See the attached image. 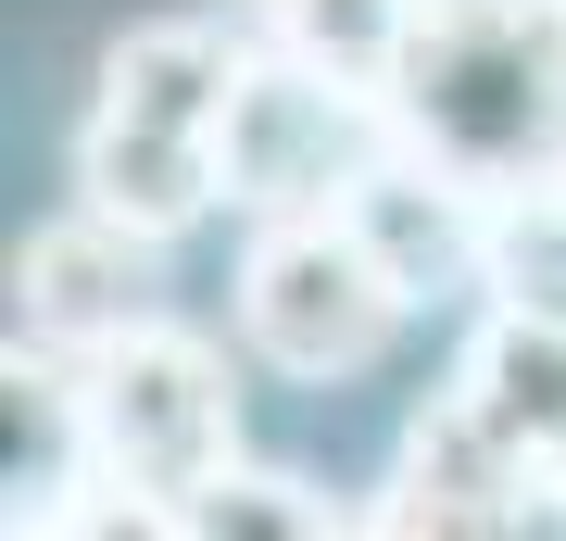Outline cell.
<instances>
[{"label": "cell", "instance_id": "6da1fadb", "mask_svg": "<svg viewBox=\"0 0 566 541\" xmlns=\"http://www.w3.org/2000/svg\"><path fill=\"white\" fill-rule=\"evenodd\" d=\"M13 378H39V365H13ZM39 391L63 403V441H76L63 479L88 491L51 529H177V503L214 466H240V353L189 315L114 327L102 353L51 365Z\"/></svg>", "mask_w": 566, "mask_h": 541}, {"label": "cell", "instance_id": "7a4b0ae2", "mask_svg": "<svg viewBox=\"0 0 566 541\" xmlns=\"http://www.w3.org/2000/svg\"><path fill=\"white\" fill-rule=\"evenodd\" d=\"M390 126L479 189L566 177V0H416Z\"/></svg>", "mask_w": 566, "mask_h": 541}, {"label": "cell", "instance_id": "3957f363", "mask_svg": "<svg viewBox=\"0 0 566 541\" xmlns=\"http://www.w3.org/2000/svg\"><path fill=\"white\" fill-rule=\"evenodd\" d=\"M428 302L378 264L353 215H264L240 240V278H227V327L264 378H303V391H353L403 353V327Z\"/></svg>", "mask_w": 566, "mask_h": 541}, {"label": "cell", "instance_id": "277c9868", "mask_svg": "<svg viewBox=\"0 0 566 541\" xmlns=\"http://www.w3.org/2000/svg\"><path fill=\"white\" fill-rule=\"evenodd\" d=\"M390 139H403V126H390V89L327 76V63H303V51H264L252 39L240 101H227V126H214L227 215L240 227H264V215H340Z\"/></svg>", "mask_w": 566, "mask_h": 541}, {"label": "cell", "instance_id": "5b68a950", "mask_svg": "<svg viewBox=\"0 0 566 541\" xmlns=\"http://www.w3.org/2000/svg\"><path fill=\"white\" fill-rule=\"evenodd\" d=\"M139 315H164V240H139V227L63 201L39 240L13 252V365H39V378L76 365V353H102Z\"/></svg>", "mask_w": 566, "mask_h": 541}, {"label": "cell", "instance_id": "8992f818", "mask_svg": "<svg viewBox=\"0 0 566 541\" xmlns=\"http://www.w3.org/2000/svg\"><path fill=\"white\" fill-rule=\"evenodd\" d=\"M554 517V466L516 454L465 391H428L390 441V479L365 503V529H528Z\"/></svg>", "mask_w": 566, "mask_h": 541}, {"label": "cell", "instance_id": "52a82bcc", "mask_svg": "<svg viewBox=\"0 0 566 541\" xmlns=\"http://www.w3.org/2000/svg\"><path fill=\"white\" fill-rule=\"evenodd\" d=\"M340 215L378 240V264H390L416 302H479V290H491V189H479V177H453L441 152L390 139L378 164H365V189L340 201Z\"/></svg>", "mask_w": 566, "mask_h": 541}, {"label": "cell", "instance_id": "ba28073f", "mask_svg": "<svg viewBox=\"0 0 566 541\" xmlns=\"http://www.w3.org/2000/svg\"><path fill=\"white\" fill-rule=\"evenodd\" d=\"M76 201L177 252L189 227L227 215V152H214V126H164V114L88 101V126H76Z\"/></svg>", "mask_w": 566, "mask_h": 541}, {"label": "cell", "instance_id": "9c48e42d", "mask_svg": "<svg viewBox=\"0 0 566 541\" xmlns=\"http://www.w3.org/2000/svg\"><path fill=\"white\" fill-rule=\"evenodd\" d=\"M453 391L479 403L516 454L566 466V315H542V302H479V327H465V353H453Z\"/></svg>", "mask_w": 566, "mask_h": 541}, {"label": "cell", "instance_id": "30bf717a", "mask_svg": "<svg viewBox=\"0 0 566 541\" xmlns=\"http://www.w3.org/2000/svg\"><path fill=\"white\" fill-rule=\"evenodd\" d=\"M227 25H240V39H264V51H303V63H327V76L390 89L416 0H227Z\"/></svg>", "mask_w": 566, "mask_h": 541}, {"label": "cell", "instance_id": "8fae6325", "mask_svg": "<svg viewBox=\"0 0 566 541\" xmlns=\"http://www.w3.org/2000/svg\"><path fill=\"white\" fill-rule=\"evenodd\" d=\"M177 529L189 541H214V529H277V541H327V529H365V503H340V491H315L303 466H214L202 491L177 503Z\"/></svg>", "mask_w": 566, "mask_h": 541}, {"label": "cell", "instance_id": "7c38bea8", "mask_svg": "<svg viewBox=\"0 0 566 541\" xmlns=\"http://www.w3.org/2000/svg\"><path fill=\"white\" fill-rule=\"evenodd\" d=\"M479 302H542V315H566V177L491 189V290Z\"/></svg>", "mask_w": 566, "mask_h": 541}]
</instances>
